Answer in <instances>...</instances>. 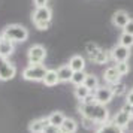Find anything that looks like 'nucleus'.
Listing matches in <instances>:
<instances>
[{"label": "nucleus", "instance_id": "obj_23", "mask_svg": "<svg viewBox=\"0 0 133 133\" xmlns=\"http://www.w3.org/2000/svg\"><path fill=\"white\" fill-rule=\"evenodd\" d=\"M118 45H121V46H124V48H132L133 46V36L132 35H129V33H121L120 39H118Z\"/></svg>", "mask_w": 133, "mask_h": 133}, {"label": "nucleus", "instance_id": "obj_13", "mask_svg": "<svg viewBox=\"0 0 133 133\" xmlns=\"http://www.w3.org/2000/svg\"><path fill=\"white\" fill-rule=\"evenodd\" d=\"M69 67L72 69L73 72H84L85 69V58L82 57V55L79 54H75L70 57V60H69Z\"/></svg>", "mask_w": 133, "mask_h": 133}, {"label": "nucleus", "instance_id": "obj_1", "mask_svg": "<svg viewBox=\"0 0 133 133\" xmlns=\"http://www.w3.org/2000/svg\"><path fill=\"white\" fill-rule=\"evenodd\" d=\"M78 111L82 117H87L96 123L97 126L105 124L109 121V111L105 105H100L94 100V96L91 94L85 99L84 102H79Z\"/></svg>", "mask_w": 133, "mask_h": 133}, {"label": "nucleus", "instance_id": "obj_33", "mask_svg": "<svg viewBox=\"0 0 133 133\" xmlns=\"http://www.w3.org/2000/svg\"><path fill=\"white\" fill-rule=\"evenodd\" d=\"M126 103H129L130 106H133V90H130L126 94Z\"/></svg>", "mask_w": 133, "mask_h": 133}, {"label": "nucleus", "instance_id": "obj_14", "mask_svg": "<svg viewBox=\"0 0 133 133\" xmlns=\"http://www.w3.org/2000/svg\"><path fill=\"white\" fill-rule=\"evenodd\" d=\"M94 133H124V130L118 127L114 121H108L105 124H100V126L96 127V132Z\"/></svg>", "mask_w": 133, "mask_h": 133}, {"label": "nucleus", "instance_id": "obj_35", "mask_svg": "<svg viewBox=\"0 0 133 133\" xmlns=\"http://www.w3.org/2000/svg\"><path fill=\"white\" fill-rule=\"evenodd\" d=\"M121 109H123L124 112H129V114H130V111H132V106H130L129 103H124V106H123Z\"/></svg>", "mask_w": 133, "mask_h": 133}, {"label": "nucleus", "instance_id": "obj_16", "mask_svg": "<svg viewBox=\"0 0 133 133\" xmlns=\"http://www.w3.org/2000/svg\"><path fill=\"white\" fill-rule=\"evenodd\" d=\"M130 120H132V115L129 114V112H124L123 109H120V112H117V114H115V117H114V120H112V121H114L118 127H121V129L124 130Z\"/></svg>", "mask_w": 133, "mask_h": 133}, {"label": "nucleus", "instance_id": "obj_30", "mask_svg": "<svg viewBox=\"0 0 133 133\" xmlns=\"http://www.w3.org/2000/svg\"><path fill=\"white\" fill-rule=\"evenodd\" d=\"M43 133H61V130H60V127H55V126H51V124H49V126L43 130Z\"/></svg>", "mask_w": 133, "mask_h": 133}, {"label": "nucleus", "instance_id": "obj_32", "mask_svg": "<svg viewBox=\"0 0 133 133\" xmlns=\"http://www.w3.org/2000/svg\"><path fill=\"white\" fill-rule=\"evenodd\" d=\"M49 24L51 23H41V24H35V27H36L37 30H48Z\"/></svg>", "mask_w": 133, "mask_h": 133}, {"label": "nucleus", "instance_id": "obj_2", "mask_svg": "<svg viewBox=\"0 0 133 133\" xmlns=\"http://www.w3.org/2000/svg\"><path fill=\"white\" fill-rule=\"evenodd\" d=\"M0 36L8 39L9 42H12V43L25 42L29 39V30L21 24H9L3 29V31L0 33Z\"/></svg>", "mask_w": 133, "mask_h": 133}, {"label": "nucleus", "instance_id": "obj_36", "mask_svg": "<svg viewBox=\"0 0 133 133\" xmlns=\"http://www.w3.org/2000/svg\"><path fill=\"white\" fill-rule=\"evenodd\" d=\"M130 115H132V118H133V106H132V111H130Z\"/></svg>", "mask_w": 133, "mask_h": 133}, {"label": "nucleus", "instance_id": "obj_25", "mask_svg": "<svg viewBox=\"0 0 133 133\" xmlns=\"http://www.w3.org/2000/svg\"><path fill=\"white\" fill-rule=\"evenodd\" d=\"M85 76H87V73H85V72H73L70 82H72L75 87H78V85H84Z\"/></svg>", "mask_w": 133, "mask_h": 133}, {"label": "nucleus", "instance_id": "obj_11", "mask_svg": "<svg viewBox=\"0 0 133 133\" xmlns=\"http://www.w3.org/2000/svg\"><path fill=\"white\" fill-rule=\"evenodd\" d=\"M88 58H90L94 64H106V63L111 60V52H109V51H106V49L100 48L97 52L88 55Z\"/></svg>", "mask_w": 133, "mask_h": 133}, {"label": "nucleus", "instance_id": "obj_24", "mask_svg": "<svg viewBox=\"0 0 133 133\" xmlns=\"http://www.w3.org/2000/svg\"><path fill=\"white\" fill-rule=\"evenodd\" d=\"M111 88H112V91H114V96H117V97H120V96H126L127 94V87H126V84L124 82H117V84H114V85H109Z\"/></svg>", "mask_w": 133, "mask_h": 133}, {"label": "nucleus", "instance_id": "obj_12", "mask_svg": "<svg viewBox=\"0 0 133 133\" xmlns=\"http://www.w3.org/2000/svg\"><path fill=\"white\" fill-rule=\"evenodd\" d=\"M103 79H105V82L108 85H114V84H117V82L121 81V75L115 69V66H109L105 70V73H103Z\"/></svg>", "mask_w": 133, "mask_h": 133}, {"label": "nucleus", "instance_id": "obj_7", "mask_svg": "<svg viewBox=\"0 0 133 133\" xmlns=\"http://www.w3.org/2000/svg\"><path fill=\"white\" fill-rule=\"evenodd\" d=\"M52 18V11L49 6L45 8H36L35 12L31 15V21L33 24H41V23H51Z\"/></svg>", "mask_w": 133, "mask_h": 133}, {"label": "nucleus", "instance_id": "obj_21", "mask_svg": "<svg viewBox=\"0 0 133 133\" xmlns=\"http://www.w3.org/2000/svg\"><path fill=\"white\" fill-rule=\"evenodd\" d=\"M64 118H66V115L63 114V112H60V111H55V112H52L51 115H48L49 124H51V126H55V127H60L61 124H63Z\"/></svg>", "mask_w": 133, "mask_h": 133}, {"label": "nucleus", "instance_id": "obj_22", "mask_svg": "<svg viewBox=\"0 0 133 133\" xmlns=\"http://www.w3.org/2000/svg\"><path fill=\"white\" fill-rule=\"evenodd\" d=\"M73 94H75V97L78 99L79 102H84L85 99L88 96H91L93 93H91L85 85H78V87H75V91H73Z\"/></svg>", "mask_w": 133, "mask_h": 133}, {"label": "nucleus", "instance_id": "obj_15", "mask_svg": "<svg viewBox=\"0 0 133 133\" xmlns=\"http://www.w3.org/2000/svg\"><path fill=\"white\" fill-rule=\"evenodd\" d=\"M14 51H15V45L12 42H9L8 39L0 36V55L8 58L9 55L14 54Z\"/></svg>", "mask_w": 133, "mask_h": 133}, {"label": "nucleus", "instance_id": "obj_34", "mask_svg": "<svg viewBox=\"0 0 133 133\" xmlns=\"http://www.w3.org/2000/svg\"><path fill=\"white\" fill-rule=\"evenodd\" d=\"M124 130H129V132H133V118L130 121H129V124L126 126V129Z\"/></svg>", "mask_w": 133, "mask_h": 133}, {"label": "nucleus", "instance_id": "obj_20", "mask_svg": "<svg viewBox=\"0 0 133 133\" xmlns=\"http://www.w3.org/2000/svg\"><path fill=\"white\" fill-rule=\"evenodd\" d=\"M84 85L91 91V93H93V91H96L97 88H99V78H97L94 73H87L85 81H84Z\"/></svg>", "mask_w": 133, "mask_h": 133}, {"label": "nucleus", "instance_id": "obj_3", "mask_svg": "<svg viewBox=\"0 0 133 133\" xmlns=\"http://www.w3.org/2000/svg\"><path fill=\"white\" fill-rule=\"evenodd\" d=\"M48 72V69L45 67V64H29L23 70V78L25 81H35V82H42L45 75Z\"/></svg>", "mask_w": 133, "mask_h": 133}, {"label": "nucleus", "instance_id": "obj_17", "mask_svg": "<svg viewBox=\"0 0 133 133\" xmlns=\"http://www.w3.org/2000/svg\"><path fill=\"white\" fill-rule=\"evenodd\" d=\"M43 85L46 87H55L57 84H60V79H58V75H57V70L55 69H48V72L43 78Z\"/></svg>", "mask_w": 133, "mask_h": 133}, {"label": "nucleus", "instance_id": "obj_19", "mask_svg": "<svg viewBox=\"0 0 133 133\" xmlns=\"http://www.w3.org/2000/svg\"><path fill=\"white\" fill-rule=\"evenodd\" d=\"M60 130H61V133H76V130H78V123L73 120V118L66 117L64 121H63V124L60 126Z\"/></svg>", "mask_w": 133, "mask_h": 133}, {"label": "nucleus", "instance_id": "obj_26", "mask_svg": "<svg viewBox=\"0 0 133 133\" xmlns=\"http://www.w3.org/2000/svg\"><path fill=\"white\" fill-rule=\"evenodd\" d=\"M115 69L118 70L121 76H124L130 72V66H129V61H121V63H115Z\"/></svg>", "mask_w": 133, "mask_h": 133}, {"label": "nucleus", "instance_id": "obj_18", "mask_svg": "<svg viewBox=\"0 0 133 133\" xmlns=\"http://www.w3.org/2000/svg\"><path fill=\"white\" fill-rule=\"evenodd\" d=\"M57 75H58V79L60 82H70L73 75V70L69 67V64H63L57 69Z\"/></svg>", "mask_w": 133, "mask_h": 133}, {"label": "nucleus", "instance_id": "obj_6", "mask_svg": "<svg viewBox=\"0 0 133 133\" xmlns=\"http://www.w3.org/2000/svg\"><path fill=\"white\" fill-rule=\"evenodd\" d=\"M94 100L100 105H108L112 99H114V91L109 85H99V88L96 91H93Z\"/></svg>", "mask_w": 133, "mask_h": 133}, {"label": "nucleus", "instance_id": "obj_29", "mask_svg": "<svg viewBox=\"0 0 133 133\" xmlns=\"http://www.w3.org/2000/svg\"><path fill=\"white\" fill-rule=\"evenodd\" d=\"M123 31H124V33H129V35H132L133 36V18H130V21H129L127 25L123 29Z\"/></svg>", "mask_w": 133, "mask_h": 133}, {"label": "nucleus", "instance_id": "obj_28", "mask_svg": "<svg viewBox=\"0 0 133 133\" xmlns=\"http://www.w3.org/2000/svg\"><path fill=\"white\" fill-rule=\"evenodd\" d=\"M99 49H100V46H99L97 43H94V42H90V43H87V45H85V51H87V54H88V55L97 52Z\"/></svg>", "mask_w": 133, "mask_h": 133}, {"label": "nucleus", "instance_id": "obj_9", "mask_svg": "<svg viewBox=\"0 0 133 133\" xmlns=\"http://www.w3.org/2000/svg\"><path fill=\"white\" fill-rule=\"evenodd\" d=\"M111 21H112V25H114V27L124 29V27L127 25V23L130 21V17H129V14H127L126 11L120 9V11H115V12L112 14Z\"/></svg>", "mask_w": 133, "mask_h": 133}, {"label": "nucleus", "instance_id": "obj_8", "mask_svg": "<svg viewBox=\"0 0 133 133\" xmlns=\"http://www.w3.org/2000/svg\"><path fill=\"white\" fill-rule=\"evenodd\" d=\"M109 52H111V58H112L115 63L127 61L129 60V57H130V49L124 48V46H121V45H115Z\"/></svg>", "mask_w": 133, "mask_h": 133}, {"label": "nucleus", "instance_id": "obj_27", "mask_svg": "<svg viewBox=\"0 0 133 133\" xmlns=\"http://www.w3.org/2000/svg\"><path fill=\"white\" fill-rule=\"evenodd\" d=\"M81 124H82V127L87 129V130H91V129L97 127L96 123H94L93 120H90V118H87V117H81Z\"/></svg>", "mask_w": 133, "mask_h": 133}, {"label": "nucleus", "instance_id": "obj_5", "mask_svg": "<svg viewBox=\"0 0 133 133\" xmlns=\"http://www.w3.org/2000/svg\"><path fill=\"white\" fill-rule=\"evenodd\" d=\"M15 75H17L15 64L0 55V81H11Z\"/></svg>", "mask_w": 133, "mask_h": 133}, {"label": "nucleus", "instance_id": "obj_31", "mask_svg": "<svg viewBox=\"0 0 133 133\" xmlns=\"http://www.w3.org/2000/svg\"><path fill=\"white\" fill-rule=\"evenodd\" d=\"M33 5L36 8H45L48 6V0H33Z\"/></svg>", "mask_w": 133, "mask_h": 133}, {"label": "nucleus", "instance_id": "obj_4", "mask_svg": "<svg viewBox=\"0 0 133 133\" xmlns=\"http://www.w3.org/2000/svg\"><path fill=\"white\" fill-rule=\"evenodd\" d=\"M46 58V49L42 45H33L29 48V52H27V60H29V64H43V61Z\"/></svg>", "mask_w": 133, "mask_h": 133}, {"label": "nucleus", "instance_id": "obj_10", "mask_svg": "<svg viewBox=\"0 0 133 133\" xmlns=\"http://www.w3.org/2000/svg\"><path fill=\"white\" fill-rule=\"evenodd\" d=\"M49 126L48 117H42V118H36L29 123V132L30 133H43V130Z\"/></svg>", "mask_w": 133, "mask_h": 133}]
</instances>
